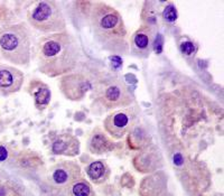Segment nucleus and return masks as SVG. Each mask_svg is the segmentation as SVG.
Returning <instances> with one entry per match:
<instances>
[{"label":"nucleus","instance_id":"5","mask_svg":"<svg viewBox=\"0 0 224 196\" xmlns=\"http://www.w3.org/2000/svg\"><path fill=\"white\" fill-rule=\"evenodd\" d=\"M94 95L98 102L107 109L128 107L135 101L130 88L118 78H111L98 83Z\"/></svg>","mask_w":224,"mask_h":196},{"label":"nucleus","instance_id":"16","mask_svg":"<svg viewBox=\"0 0 224 196\" xmlns=\"http://www.w3.org/2000/svg\"><path fill=\"white\" fill-rule=\"evenodd\" d=\"M162 19L167 22H174L177 19V9L173 4H167L162 10Z\"/></svg>","mask_w":224,"mask_h":196},{"label":"nucleus","instance_id":"18","mask_svg":"<svg viewBox=\"0 0 224 196\" xmlns=\"http://www.w3.org/2000/svg\"><path fill=\"white\" fill-rule=\"evenodd\" d=\"M8 157V149L5 146H0V161L6 160Z\"/></svg>","mask_w":224,"mask_h":196},{"label":"nucleus","instance_id":"13","mask_svg":"<svg viewBox=\"0 0 224 196\" xmlns=\"http://www.w3.org/2000/svg\"><path fill=\"white\" fill-rule=\"evenodd\" d=\"M88 147L89 150H91L94 154H103L108 150H111L112 142L104 133L101 132L99 129H96L95 131H93L89 139Z\"/></svg>","mask_w":224,"mask_h":196},{"label":"nucleus","instance_id":"10","mask_svg":"<svg viewBox=\"0 0 224 196\" xmlns=\"http://www.w3.org/2000/svg\"><path fill=\"white\" fill-rule=\"evenodd\" d=\"M51 148L56 155L75 156L80 152V141L71 133H61L52 141Z\"/></svg>","mask_w":224,"mask_h":196},{"label":"nucleus","instance_id":"1","mask_svg":"<svg viewBox=\"0 0 224 196\" xmlns=\"http://www.w3.org/2000/svg\"><path fill=\"white\" fill-rule=\"evenodd\" d=\"M80 54L77 39L66 30L46 35L37 43L38 70L48 78L65 75L76 67Z\"/></svg>","mask_w":224,"mask_h":196},{"label":"nucleus","instance_id":"4","mask_svg":"<svg viewBox=\"0 0 224 196\" xmlns=\"http://www.w3.org/2000/svg\"><path fill=\"white\" fill-rule=\"evenodd\" d=\"M28 22L33 28L44 34H56L65 32L66 19L62 8L56 1H39L28 12Z\"/></svg>","mask_w":224,"mask_h":196},{"label":"nucleus","instance_id":"3","mask_svg":"<svg viewBox=\"0 0 224 196\" xmlns=\"http://www.w3.org/2000/svg\"><path fill=\"white\" fill-rule=\"evenodd\" d=\"M32 32L24 22L8 25L0 29V53L15 65H27L32 56Z\"/></svg>","mask_w":224,"mask_h":196},{"label":"nucleus","instance_id":"2","mask_svg":"<svg viewBox=\"0 0 224 196\" xmlns=\"http://www.w3.org/2000/svg\"><path fill=\"white\" fill-rule=\"evenodd\" d=\"M90 25L93 37L108 52L128 54V32L121 14L104 2L91 4Z\"/></svg>","mask_w":224,"mask_h":196},{"label":"nucleus","instance_id":"6","mask_svg":"<svg viewBox=\"0 0 224 196\" xmlns=\"http://www.w3.org/2000/svg\"><path fill=\"white\" fill-rule=\"evenodd\" d=\"M156 29L150 25H142L132 34L129 43V49L138 58H147L154 48Z\"/></svg>","mask_w":224,"mask_h":196},{"label":"nucleus","instance_id":"17","mask_svg":"<svg viewBox=\"0 0 224 196\" xmlns=\"http://www.w3.org/2000/svg\"><path fill=\"white\" fill-rule=\"evenodd\" d=\"M195 51H196L195 45L192 42H184L180 45V52L185 56H192L195 53Z\"/></svg>","mask_w":224,"mask_h":196},{"label":"nucleus","instance_id":"19","mask_svg":"<svg viewBox=\"0 0 224 196\" xmlns=\"http://www.w3.org/2000/svg\"><path fill=\"white\" fill-rule=\"evenodd\" d=\"M174 161H175V164H176V165H182V164H183V160H182V155L177 154V155L174 157Z\"/></svg>","mask_w":224,"mask_h":196},{"label":"nucleus","instance_id":"12","mask_svg":"<svg viewBox=\"0 0 224 196\" xmlns=\"http://www.w3.org/2000/svg\"><path fill=\"white\" fill-rule=\"evenodd\" d=\"M28 92L34 98L35 105L39 110H44L51 102L52 93L47 84L39 80H33L30 81L28 86Z\"/></svg>","mask_w":224,"mask_h":196},{"label":"nucleus","instance_id":"11","mask_svg":"<svg viewBox=\"0 0 224 196\" xmlns=\"http://www.w3.org/2000/svg\"><path fill=\"white\" fill-rule=\"evenodd\" d=\"M80 174V168L76 164L72 161H64L56 165L53 169L52 179L54 181L56 185H65L69 181L77 178Z\"/></svg>","mask_w":224,"mask_h":196},{"label":"nucleus","instance_id":"9","mask_svg":"<svg viewBox=\"0 0 224 196\" xmlns=\"http://www.w3.org/2000/svg\"><path fill=\"white\" fill-rule=\"evenodd\" d=\"M24 84V73L14 66L0 64V92L11 94L18 92Z\"/></svg>","mask_w":224,"mask_h":196},{"label":"nucleus","instance_id":"20","mask_svg":"<svg viewBox=\"0 0 224 196\" xmlns=\"http://www.w3.org/2000/svg\"><path fill=\"white\" fill-rule=\"evenodd\" d=\"M0 196H6V189L2 186H0Z\"/></svg>","mask_w":224,"mask_h":196},{"label":"nucleus","instance_id":"14","mask_svg":"<svg viewBox=\"0 0 224 196\" xmlns=\"http://www.w3.org/2000/svg\"><path fill=\"white\" fill-rule=\"evenodd\" d=\"M86 173H88L89 177L92 178L93 181L100 179L105 174V165L102 161H93L88 166Z\"/></svg>","mask_w":224,"mask_h":196},{"label":"nucleus","instance_id":"15","mask_svg":"<svg viewBox=\"0 0 224 196\" xmlns=\"http://www.w3.org/2000/svg\"><path fill=\"white\" fill-rule=\"evenodd\" d=\"M72 194L74 196H90L91 195V187L85 181L75 183L72 186Z\"/></svg>","mask_w":224,"mask_h":196},{"label":"nucleus","instance_id":"7","mask_svg":"<svg viewBox=\"0 0 224 196\" xmlns=\"http://www.w3.org/2000/svg\"><path fill=\"white\" fill-rule=\"evenodd\" d=\"M61 91L66 99L79 101L83 99L85 93L91 88L89 78L83 74H69L63 76L59 82Z\"/></svg>","mask_w":224,"mask_h":196},{"label":"nucleus","instance_id":"8","mask_svg":"<svg viewBox=\"0 0 224 196\" xmlns=\"http://www.w3.org/2000/svg\"><path fill=\"white\" fill-rule=\"evenodd\" d=\"M133 115L130 110H122L109 115L104 120V129L114 139H120L128 132L132 125Z\"/></svg>","mask_w":224,"mask_h":196}]
</instances>
